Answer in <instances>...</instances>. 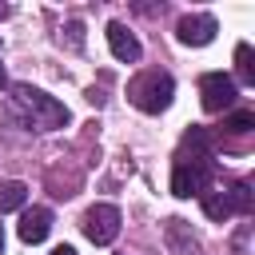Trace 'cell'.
<instances>
[{"mask_svg":"<svg viewBox=\"0 0 255 255\" xmlns=\"http://www.w3.org/2000/svg\"><path fill=\"white\" fill-rule=\"evenodd\" d=\"M8 120H16L20 128H32V131H56L64 128L72 116L60 100H52L48 92L32 88V84H12L8 88Z\"/></svg>","mask_w":255,"mask_h":255,"instance_id":"cell-1","label":"cell"},{"mask_svg":"<svg viewBox=\"0 0 255 255\" xmlns=\"http://www.w3.org/2000/svg\"><path fill=\"white\" fill-rule=\"evenodd\" d=\"M171 96H175V80H171L167 72H159V68H151V72H143V76H135V80L128 84V100H131L139 112H147V116L163 112V108L171 104Z\"/></svg>","mask_w":255,"mask_h":255,"instance_id":"cell-2","label":"cell"},{"mask_svg":"<svg viewBox=\"0 0 255 255\" xmlns=\"http://www.w3.org/2000/svg\"><path fill=\"white\" fill-rule=\"evenodd\" d=\"M211 155H179L175 159V171H171V195L179 199H191V195H203L211 191Z\"/></svg>","mask_w":255,"mask_h":255,"instance_id":"cell-3","label":"cell"},{"mask_svg":"<svg viewBox=\"0 0 255 255\" xmlns=\"http://www.w3.org/2000/svg\"><path fill=\"white\" fill-rule=\"evenodd\" d=\"M235 100H239V84L231 76L207 72L199 80V104H203V112H227V108H235Z\"/></svg>","mask_w":255,"mask_h":255,"instance_id":"cell-4","label":"cell"},{"mask_svg":"<svg viewBox=\"0 0 255 255\" xmlns=\"http://www.w3.org/2000/svg\"><path fill=\"white\" fill-rule=\"evenodd\" d=\"M84 235L96 243V247H108L116 235H120V207L112 203H96L84 211Z\"/></svg>","mask_w":255,"mask_h":255,"instance_id":"cell-5","label":"cell"},{"mask_svg":"<svg viewBox=\"0 0 255 255\" xmlns=\"http://www.w3.org/2000/svg\"><path fill=\"white\" fill-rule=\"evenodd\" d=\"M215 32H219V24H215V16H207V12H199V16H183V20L175 24L179 44H191V48L211 44V40H215Z\"/></svg>","mask_w":255,"mask_h":255,"instance_id":"cell-6","label":"cell"},{"mask_svg":"<svg viewBox=\"0 0 255 255\" xmlns=\"http://www.w3.org/2000/svg\"><path fill=\"white\" fill-rule=\"evenodd\" d=\"M163 243H167V251L171 255H203V243H199V235L183 223V219H163Z\"/></svg>","mask_w":255,"mask_h":255,"instance_id":"cell-7","label":"cell"},{"mask_svg":"<svg viewBox=\"0 0 255 255\" xmlns=\"http://www.w3.org/2000/svg\"><path fill=\"white\" fill-rule=\"evenodd\" d=\"M108 48H112V56H116V60H124V64H135V60L143 56V48H139L135 32H131L128 24H120V20H112V24H108Z\"/></svg>","mask_w":255,"mask_h":255,"instance_id":"cell-8","label":"cell"},{"mask_svg":"<svg viewBox=\"0 0 255 255\" xmlns=\"http://www.w3.org/2000/svg\"><path fill=\"white\" fill-rule=\"evenodd\" d=\"M48 231H52V211L48 207H28L20 215V239L24 243H40V239H48Z\"/></svg>","mask_w":255,"mask_h":255,"instance_id":"cell-9","label":"cell"},{"mask_svg":"<svg viewBox=\"0 0 255 255\" xmlns=\"http://www.w3.org/2000/svg\"><path fill=\"white\" fill-rule=\"evenodd\" d=\"M199 199H203V215H207V219H215V223H223V219H231V215H235V211H231L227 191H203Z\"/></svg>","mask_w":255,"mask_h":255,"instance_id":"cell-10","label":"cell"},{"mask_svg":"<svg viewBox=\"0 0 255 255\" xmlns=\"http://www.w3.org/2000/svg\"><path fill=\"white\" fill-rule=\"evenodd\" d=\"M24 199H28V187L20 179H4L0 183V211H20Z\"/></svg>","mask_w":255,"mask_h":255,"instance_id":"cell-11","label":"cell"},{"mask_svg":"<svg viewBox=\"0 0 255 255\" xmlns=\"http://www.w3.org/2000/svg\"><path fill=\"white\" fill-rule=\"evenodd\" d=\"M227 199H231V211H235V215H251V211H255V191H251V183H235V187L227 191Z\"/></svg>","mask_w":255,"mask_h":255,"instance_id":"cell-12","label":"cell"},{"mask_svg":"<svg viewBox=\"0 0 255 255\" xmlns=\"http://www.w3.org/2000/svg\"><path fill=\"white\" fill-rule=\"evenodd\" d=\"M235 72H239L243 84H255V52H251V44L235 48Z\"/></svg>","mask_w":255,"mask_h":255,"instance_id":"cell-13","label":"cell"},{"mask_svg":"<svg viewBox=\"0 0 255 255\" xmlns=\"http://www.w3.org/2000/svg\"><path fill=\"white\" fill-rule=\"evenodd\" d=\"M251 128H255V112H247V108H239V112H231L223 120V131H231V135H243Z\"/></svg>","mask_w":255,"mask_h":255,"instance_id":"cell-14","label":"cell"},{"mask_svg":"<svg viewBox=\"0 0 255 255\" xmlns=\"http://www.w3.org/2000/svg\"><path fill=\"white\" fill-rule=\"evenodd\" d=\"M251 235H255L251 223H243V227L231 235V255H251Z\"/></svg>","mask_w":255,"mask_h":255,"instance_id":"cell-15","label":"cell"},{"mask_svg":"<svg viewBox=\"0 0 255 255\" xmlns=\"http://www.w3.org/2000/svg\"><path fill=\"white\" fill-rule=\"evenodd\" d=\"M64 36H68V48H84V24H80V20H68ZM64 36H60V40H64Z\"/></svg>","mask_w":255,"mask_h":255,"instance_id":"cell-16","label":"cell"},{"mask_svg":"<svg viewBox=\"0 0 255 255\" xmlns=\"http://www.w3.org/2000/svg\"><path fill=\"white\" fill-rule=\"evenodd\" d=\"M52 255H76V247H68V243H64V247H56Z\"/></svg>","mask_w":255,"mask_h":255,"instance_id":"cell-17","label":"cell"},{"mask_svg":"<svg viewBox=\"0 0 255 255\" xmlns=\"http://www.w3.org/2000/svg\"><path fill=\"white\" fill-rule=\"evenodd\" d=\"M0 88H8V80H4V64H0Z\"/></svg>","mask_w":255,"mask_h":255,"instance_id":"cell-18","label":"cell"},{"mask_svg":"<svg viewBox=\"0 0 255 255\" xmlns=\"http://www.w3.org/2000/svg\"><path fill=\"white\" fill-rule=\"evenodd\" d=\"M4 16H8V4H0V20H4Z\"/></svg>","mask_w":255,"mask_h":255,"instance_id":"cell-19","label":"cell"},{"mask_svg":"<svg viewBox=\"0 0 255 255\" xmlns=\"http://www.w3.org/2000/svg\"><path fill=\"white\" fill-rule=\"evenodd\" d=\"M0 255H4V231H0Z\"/></svg>","mask_w":255,"mask_h":255,"instance_id":"cell-20","label":"cell"}]
</instances>
